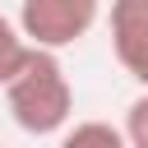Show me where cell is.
I'll use <instances>...</instances> for the list:
<instances>
[{
	"label": "cell",
	"mask_w": 148,
	"mask_h": 148,
	"mask_svg": "<svg viewBox=\"0 0 148 148\" xmlns=\"http://www.w3.org/2000/svg\"><path fill=\"white\" fill-rule=\"evenodd\" d=\"M111 56L148 88V0H111Z\"/></svg>",
	"instance_id": "3957f363"
},
{
	"label": "cell",
	"mask_w": 148,
	"mask_h": 148,
	"mask_svg": "<svg viewBox=\"0 0 148 148\" xmlns=\"http://www.w3.org/2000/svg\"><path fill=\"white\" fill-rule=\"evenodd\" d=\"M60 148H130V139L111 120H79L60 130Z\"/></svg>",
	"instance_id": "277c9868"
},
{
	"label": "cell",
	"mask_w": 148,
	"mask_h": 148,
	"mask_svg": "<svg viewBox=\"0 0 148 148\" xmlns=\"http://www.w3.org/2000/svg\"><path fill=\"white\" fill-rule=\"evenodd\" d=\"M28 51H32V42L23 37V28H18L14 18H5V14H0V88L23 69Z\"/></svg>",
	"instance_id": "5b68a950"
},
{
	"label": "cell",
	"mask_w": 148,
	"mask_h": 148,
	"mask_svg": "<svg viewBox=\"0 0 148 148\" xmlns=\"http://www.w3.org/2000/svg\"><path fill=\"white\" fill-rule=\"evenodd\" d=\"M5 102H9V116L23 134H32V139L60 134L74 116V88H69L60 56L46 46H32L23 69L5 83Z\"/></svg>",
	"instance_id": "6da1fadb"
},
{
	"label": "cell",
	"mask_w": 148,
	"mask_h": 148,
	"mask_svg": "<svg viewBox=\"0 0 148 148\" xmlns=\"http://www.w3.org/2000/svg\"><path fill=\"white\" fill-rule=\"evenodd\" d=\"M102 14V0H23L18 5V28L32 46L65 51L92 32Z\"/></svg>",
	"instance_id": "7a4b0ae2"
},
{
	"label": "cell",
	"mask_w": 148,
	"mask_h": 148,
	"mask_svg": "<svg viewBox=\"0 0 148 148\" xmlns=\"http://www.w3.org/2000/svg\"><path fill=\"white\" fill-rule=\"evenodd\" d=\"M125 139H130V148H148V92H139L130 106H125Z\"/></svg>",
	"instance_id": "8992f818"
}]
</instances>
